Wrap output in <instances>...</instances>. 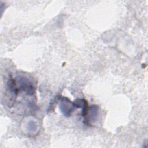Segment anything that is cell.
Instances as JSON below:
<instances>
[{
	"label": "cell",
	"mask_w": 148,
	"mask_h": 148,
	"mask_svg": "<svg viewBox=\"0 0 148 148\" xmlns=\"http://www.w3.org/2000/svg\"><path fill=\"white\" fill-rule=\"evenodd\" d=\"M58 99L60 101V108L61 112L65 116H70L71 113L75 109L73 102H72L68 98L65 97H60Z\"/></svg>",
	"instance_id": "6da1fadb"
},
{
	"label": "cell",
	"mask_w": 148,
	"mask_h": 148,
	"mask_svg": "<svg viewBox=\"0 0 148 148\" xmlns=\"http://www.w3.org/2000/svg\"><path fill=\"white\" fill-rule=\"evenodd\" d=\"M8 87L9 90V91L16 95H17V94L19 92V88L17 86V84L16 82V80L13 79V78L10 79L8 82Z\"/></svg>",
	"instance_id": "7a4b0ae2"
}]
</instances>
